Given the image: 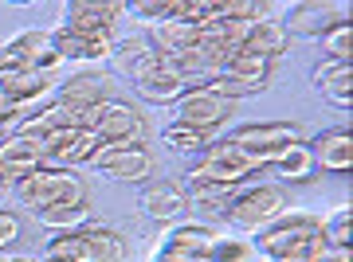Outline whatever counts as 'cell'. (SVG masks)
<instances>
[{
  "label": "cell",
  "mask_w": 353,
  "mask_h": 262,
  "mask_svg": "<svg viewBox=\"0 0 353 262\" xmlns=\"http://www.w3.org/2000/svg\"><path fill=\"white\" fill-rule=\"evenodd\" d=\"M322 243V219L310 212H287L255 235V254L267 262H310Z\"/></svg>",
  "instance_id": "1"
},
{
  "label": "cell",
  "mask_w": 353,
  "mask_h": 262,
  "mask_svg": "<svg viewBox=\"0 0 353 262\" xmlns=\"http://www.w3.org/2000/svg\"><path fill=\"white\" fill-rule=\"evenodd\" d=\"M43 262H126V239L106 223L55 231L43 247Z\"/></svg>",
  "instance_id": "2"
},
{
  "label": "cell",
  "mask_w": 353,
  "mask_h": 262,
  "mask_svg": "<svg viewBox=\"0 0 353 262\" xmlns=\"http://www.w3.org/2000/svg\"><path fill=\"white\" fill-rule=\"evenodd\" d=\"M16 200L36 215L55 204H90V188L79 168H36L32 176L16 180Z\"/></svg>",
  "instance_id": "3"
},
{
  "label": "cell",
  "mask_w": 353,
  "mask_h": 262,
  "mask_svg": "<svg viewBox=\"0 0 353 262\" xmlns=\"http://www.w3.org/2000/svg\"><path fill=\"white\" fill-rule=\"evenodd\" d=\"M224 215L232 219V227L259 235L263 227L275 223L279 215H287V192L279 184H271V180H252V184H243L232 192Z\"/></svg>",
  "instance_id": "4"
},
{
  "label": "cell",
  "mask_w": 353,
  "mask_h": 262,
  "mask_svg": "<svg viewBox=\"0 0 353 262\" xmlns=\"http://www.w3.org/2000/svg\"><path fill=\"white\" fill-rule=\"evenodd\" d=\"M267 168L263 164H255L248 161L240 149H232L224 138L212 141L208 149L201 153V157H192L189 164V180H196V184H216V188H243V184H252L255 176H263Z\"/></svg>",
  "instance_id": "5"
},
{
  "label": "cell",
  "mask_w": 353,
  "mask_h": 262,
  "mask_svg": "<svg viewBox=\"0 0 353 262\" xmlns=\"http://www.w3.org/2000/svg\"><path fill=\"white\" fill-rule=\"evenodd\" d=\"M83 129H90L102 145H126V141H145L150 125L138 113V106H130L122 98H106L99 106L83 110Z\"/></svg>",
  "instance_id": "6"
},
{
  "label": "cell",
  "mask_w": 353,
  "mask_h": 262,
  "mask_svg": "<svg viewBox=\"0 0 353 262\" xmlns=\"http://www.w3.org/2000/svg\"><path fill=\"white\" fill-rule=\"evenodd\" d=\"M224 141L232 149H240L248 161L267 168L275 153H283L287 145H294V141H303V129L294 122H243V125H236Z\"/></svg>",
  "instance_id": "7"
},
{
  "label": "cell",
  "mask_w": 353,
  "mask_h": 262,
  "mask_svg": "<svg viewBox=\"0 0 353 262\" xmlns=\"http://www.w3.org/2000/svg\"><path fill=\"white\" fill-rule=\"evenodd\" d=\"M59 51L48 28H24L8 43H0V75H20V71H55Z\"/></svg>",
  "instance_id": "8"
},
{
  "label": "cell",
  "mask_w": 353,
  "mask_h": 262,
  "mask_svg": "<svg viewBox=\"0 0 353 262\" xmlns=\"http://www.w3.org/2000/svg\"><path fill=\"white\" fill-rule=\"evenodd\" d=\"M94 168L118 184H145L157 173V157L150 153L145 141H126V145H106L94 157Z\"/></svg>",
  "instance_id": "9"
},
{
  "label": "cell",
  "mask_w": 353,
  "mask_h": 262,
  "mask_svg": "<svg viewBox=\"0 0 353 262\" xmlns=\"http://www.w3.org/2000/svg\"><path fill=\"white\" fill-rule=\"evenodd\" d=\"M341 20H350V4H334V0H299V4H290L279 28L299 39H322L330 28H338Z\"/></svg>",
  "instance_id": "10"
},
{
  "label": "cell",
  "mask_w": 353,
  "mask_h": 262,
  "mask_svg": "<svg viewBox=\"0 0 353 262\" xmlns=\"http://www.w3.org/2000/svg\"><path fill=\"white\" fill-rule=\"evenodd\" d=\"M122 20H126L122 0H67L59 8V28L94 32V36H118Z\"/></svg>",
  "instance_id": "11"
},
{
  "label": "cell",
  "mask_w": 353,
  "mask_h": 262,
  "mask_svg": "<svg viewBox=\"0 0 353 262\" xmlns=\"http://www.w3.org/2000/svg\"><path fill=\"white\" fill-rule=\"evenodd\" d=\"M173 113L181 125H189V129H201V133H208L212 138L220 125H228V118L236 113V102H224L216 98V94H208L204 87H189L181 98L173 102Z\"/></svg>",
  "instance_id": "12"
},
{
  "label": "cell",
  "mask_w": 353,
  "mask_h": 262,
  "mask_svg": "<svg viewBox=\"0 0 353 262\" xmlns=\"http://www.w3.org/2000/svg\"><path fill=\"white\" fill-rule=\"evenodd\" d=\"M36 168H48V145H43V138L39 133H24V129L4 133V141H0V176L12 184V180L32 176Z\"/></svg>",
  "instance_id": "13"
},
{
  "label": "cell",
  "mask_w": 353,
  "mask_h": 262,
  "mask_svg": "<svg viewBox=\"0 0 353 262\" xmlns=\"http://www.w3.org/2000/svg\"><path fill=\"white\" fill-rule=\"evenodd\" d=\"M110 59H114V67H118V75H126L130 83H141V78H150V75H157V71H165V67H169V59L153 47L145 32L118 36V39H114Z\"/></svg>",
  "instance_id": "14"
},
{
  "label": "cell",
  "mask_w": 353,
  "mask_h": 262,
  "mask_svg": "<svg viewBox=\"0 0 353 262\" xmlns=\"http://www.w3.org/2000/svg\"><path fill=\"white\" fill-rule=\"evenodd\" d=\"M138 208L145 219L153 223H181V215L189 212V200H185V184L181 180H169V176H153L141 184Z\"/></svg>",
  "instance_id": "15"
},
{
  "label": "cell",
  "mask_w": 353,
  "mask_h": 262,
  "mask_svg": "<svg viewBox=\"0 0 353 262\" xmlns=\"http://www.w3.org/2000/svg\"><path fill=\"white\" fill-rule=\"evenodd\" d=\"M43 145H48V168H83V164H94V157L106 149L90 129H63V133H48Z\"/></svg>",
  "instance_id": "16"
},
{
  "label": "cell",
  "mask_w": 353,
  "mask_h": 262,
  "mask_svg": "<svg viewBox=\"0 0 353 262\" xmlns=\"http://www.w3.org/2000/svg\"><path fill=\"white\" fill-rule=\"evenodd\" d=\"M0 90L12 98L20 118L39 110L43 102L55 98V71H20V75H0Z\"/></svg>",
  "instance_id": "17"
},
{
  "label": "cell",
  "mask_w": 353,
  "mask_h": 262,
  "mask_svg": "<svg viewBox=\"0 0 353 262\" xmlns=\"http://www.w3.org/2000/svg\"><path fill=\"white\" fill-rule=\"evenodd\" d=\"M310 153H314V164L318 173H338V176H350L353 168V133L350 125H330L322 129L314 141H306Z\"/></svg>",
  "instance_id": "18"
},
{
  "label": "cell",
  "mask_w": 353,
  "mask_h": 262,
  "mask_svg": "<svg viewBox=\"0 0 353 262\" xmlns=\"http://www.w3.org/2000/svg\"><path fill=\"white\" fill-rule=\"evenodd\" d=\"M55 51L63 63H102L110 59L118 36H94V32H75V28H55L51 32Z\"/></svg>",
  "instance_id": "19"
},
{
  "label": "cell",
  "mask_w": 353,
  "mask_h": 262,
  "mask_svg": "<svg viewBox=\"0 0 353 262\" xmlns=\"http://www.w3.org/2000/svg\"><path fill=\"white\" fill-rule=\"evenodd\" d=\"M106 98H114V78L106 71H79V75L63 78L55 87V102H67V106H79V110H90Z\"/></svg>",
  "instance_id": "20"
},
{
  "label": "cell",
  "mask_w": 353,
  "mask_h": 262,
  "mask_svg": "<svg viewBox=\"0 0 353 262\" xmlns=\"http://www.w3.org/2000/svg\"><path fill=\"white\" fill-rule=\"evenodd\" d=\"M275 71H279V59H259V55H228V63L220 67V75L232 78V83H240L248 90V98L252 94H263L271 83H275Z\"/></svg>",
  "instance_id": "21"
},
{
  "label": "cell",
  "mask_w": 353,
  "mask_h": 262,
  "mask_svg": "<svg viewBox=\"0 0 353 262\" xmlns=\"http://www.w3.org/2000/svg\"><path fill=\"white\" fill-rule=\"evenodd\" d=\"M310 78H314V90L330 102V106H338V110H350L353 106V63L322 59Z\"/></svg>",
  "instance_id": "22"
},
{
  "label": "cell",
  "mask_w": 353,
  "mask_h": 262,
  "mask_svg": "<svg viewBox=\"0 0 353 262\" xmlns=\"http://www.w3.org/2000/svg\"><path fill=\"white\" fill-rule=\"evenodd\" d=\"M216 239H220V231H212V227L181 223L161 239V250H173V254H185V259H196V262H212Z\"/></svg>",
  "instance_id": "23"
},
{
  "label": "cell",
  "mask_w": 353,
  "mask_h": 262,
  "mask_svg": "<svg viewBox=\"0 0 353 262\" xmlns=\"http://www.w3.org/2000/svg\"><path fill=\"white\" fill-rule=\"evenodd\" d=\"M240 55H259V59H279L283 63V51H287V32L279 28V20H255V24L243 28L240 36Z\"/></svg>",
  "instance_id": "24"
},
{
  "label": "cell",
  "mask_w": 353,
  "mask_h": 262,
  "mask_svg": "<svg viewBox=\"0 0 353 262\" xmlns=\"http://www.w3.org/2000/svg\"><path fill=\"white\" fill-rule=\"evenodd\" d=\"M267 173L279 176V180H287V184H306V180H314L318 164H314V153H310L306 138L294 141V145H287L283 153H275L271 164H267Z\"/></svg>",
  "instance_id": "25"
},
{
  "label": "cell",
  "mask_w": 353,
  "mask_h": 262,
  "mask_svg": "<svg viewBox=\"0 0 353 262\" xmlns=\"http://www.w3.org/2000/svg\"><path fill=\"white\" fill-rule=\"evenodd\" d=\"M134 90H138V98L150 102V106H173V102L189 90V83L176 75L173 67H165V71H157V75L134 83Z\"/></svg>",
  "instance_id": "26"
},
{
  "label": "cell",
  "mask_w": 353,
  "mask_h": 262,
  "mask_svg": "<svg viewBox=\"0 0 353 262\" xmlns=\"http://www.w3.org/2000/svg\"><path fill=\"white\" fill-rule=\"evenodd\" d=\"M161 141H165L173 153H185V157H201V153L212 145V138H208V133H201V129H189V125H181V122L165 125V129H161Z\"/></svg>",
  "instance_id": "27"
},
{
  "label": "cell",
  "mask_w": 353,
  "mask_h": 262,
  "mask_svg": "<svg viewBox=\"0 0 353 262\" xmlns=\"http://www.w3.org/2000/svg\"><path fill=\"white\" fill-rule=\"evenodd\" d=\"M87 212H90V204H55V208H43V212H36V219L48 227L51 235H55V231L83 227V223H87Z\"/></svg>",
  "instance_id": "28"
},
{
  "label": "cell",
  "mask_w": 353,
  "mask_h": 262,
  "mask_svg": "<svg viewBox=\"0 0 353 262\" xmlns=\"http://www.w3.org/2000/svg\"><path fill=\"white\" fill-rule=\"evenodd\" d=\"M185 200H189V212L196 208V212L224 215L228 200H232V188H216V184H196V180H189V188H185Z\"/></svg>",
  "instance_id": "29"
},
{
  "label": "cell",
  "mask_w": 353,
  "mask_h": 262,
  "mask_svg": "<svg viewBox=\"0 0 353 262\" xmlns=\"http://www.w3.org/2000/svg\"><path fill=\"white\" fill-rule=\"evenodd\" d=\"M322 243L334 247V250H350L353 247V212H350V204L322 219Z\"/></svg>",
  "instance_id": "30"
},
{
  "label": "cell",
  "mask_w": 353,
  "mask_h": 262,
  "mask_svg": "<svg viewBox=\"0 0 353 262\" xmlns=\"http://www.w3.org/2000/svg\"><path fill=\"white\" fill-rule=\"evenodd\" d=\"M318 43H322V59L353 63V24H350V20H341L338 28H330Z\"/></svg>",
  "instance_id": "31"
},
{
  "label": "cell",
  "mask_w": 353,
  "mask_h": 262,
  "mask_svg": "<svg viewBox=\"0 0 353 262\" xmlns=\"http://www.w3.org/2000/svg\"><path fill=\"white\" fill-rule=\"evenodd\" d=\"M176 8H181V0H138V4H126V16H138L141 24H165V20H173Z\"/></svg>",
  "instance_id": "32"
},
{
  "label": "cell",
  "mask_w": 353,
  "mask_h": 262,
  "mask_svg": "<svg viewBox=\"0 0 353 262\" xmlns=\"http://www.w3.org/2000/svg\"><path fill=\"white\" fill-rule=\"evenodd\" d=\"M252 259H255V243L252 239H228V235L216 239L212 262H252Z\"/></svg>",
  "instance_id": "33"
},
{
  "label": "cell",
  "mask_w": 353,
  "mask_h": 262,
  "mask_svg": "<svg viewBox=\"0 0 353 262\" xmlns=\"http://www.w3.org/2000/svg\"><path fill=\"white\" fill-rule=\"evenodd\" d=\"M16 239H20V215H16V212H4V208H0V254L12 247Z\"/></svg>",
  "instance_id": "34"
},
{
  "label": "cell",
  "mask_w": 353,
  "mask_h": 262,
  "mask_svg": "<svg viewBox=\"0 0 353 262\" xmlns=\"http://www.w3.org/2000/svg\"><path fill=\"white\" fill-rule=\"evenodd\" d=\"M16 122H20V110H16V106H12V98H8V94L0 90V125L8 129V125H16Z\"/></svg>",
  "instance_id": "35"
},
{
  "label": "cell",
  "mask_w": 353,
  "mask_h": 262,
  "mask_svg": "<svg viewBox=\"0 0 353 262\" xmlns=\"http://www.w3.org/2000/svg\"><path fill=\"white\" fill-rule=\"evenodd\" d=\"M310 262H353V259H350V250H334V247H322V250H318V254H314V259H310Z\"/></svg>",
  "instance_id": "36"
},
{
  "label": "cell",
  "mask_w": 353,
  "mask_h": 262,
  "mask_svg": "<svg viewBox=\"0 0 353 262\" xmlns=\"http://www.w3.org/2000/svg\"><path fill=\"white\" fill-rule=\"evenodd\" d=\"M150 262H196V259H185V254H173V250H161V247H157V254H153Z\"/></svg>",
  "instance_id": "37"
},
{
  "label": "cell",
  "mask_w": 353,
  "mask_h": 262,
  "mask_svg": "<svg viewBox=\"0 0 353 262\" xmlns=\"http://www.w3.org/2000/svg\"><path fill=\"white\" fill-rule=\"evenodd\" d=\"M0 262H43V259H0Z\"/></svg>",
  "instance_id": "38"
},
{
  "label": "cell",
  "mask_w": 353,
  "mask_h": 262,
  "mask_svg": "<svg viewBox=\"0 0 353 262\" xmlns=\"http://www.w3.org/2000/svg\"><path fill=\"white\" fill-rule=\"evenodd\" d=\"M4 192H8V180H4V176H0V196H4Z\"/></svg>",
  "instance_id": "39"
}]
</instances>
